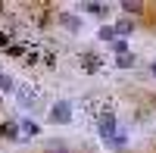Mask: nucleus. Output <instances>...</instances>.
Returning a JSON list of instances; mask_svg holds the SVG:
<instances>
[{"label": "nucleus", "instance_id": "nucleus-11", "mask_svg": "<svg viewBox=\"0 0 156 153\" xmlns=\"http://www.w3.org/2000/svg\"><path fill=\"white\" fill-rule=\"evenodd\" d=\"M97 37H100V41H106V44H112V41H115V31H112V25H103V28L97 31Z\"/></svg>", "mask_w": 156, "mask_h": 153}, {"label": "nucleus", "instance_id": "nucleus-17", "mask_svg": "<svg viewBox=\"0 0 156 153\" xmlns=\"http://www.w3.org/2000/svg\"><path fill=\"white\" fill-rule=\"evenodd\" d=\"M6 53H9V56H25V44H9Z\"/></svg>", "mask_w": 156, "mask_h": 153}, {"label": "nucleus", "instance_id": "nucleus-5", "mask_svg": "<svg viewBox=\"0 0 156 153\" xmlns=\"http://www.w3.org/2000/svg\"><path fill=\"white\" fill-rule=\"evenodd\" d=\"M59 22H62V28H69V31H81V19L72 16V12H62Z\"/></svg>", "mask_w": 156, "mask_h": 153}, {"label": "nucleus", "instance_id": "nucleus-15", "mask_svg": "<svg viewBox=\"0 0 156 153\" xmlns=\"http://www.w3.org/2000/svg\"><path fill=\"white\" fill-rule=\"evenodd\" d=\"M125 141H128V137H125L122 131H115V137H112V141H106V144H109V147H115V150H122V147H125Z\"/></svg>", "mask_w": 156, "mask_h": 153}, {"label": "nucleus", "instance_id": "nucleus-10", "mask_svg": "<svg viewBox=\"0 0 156 153\" xmlns=\"http://www.w3.org/2000/svg\"><path fill=\"white\" fill-rule=\"evenodd\" d=\"M131 66H134V56H131V53L115 56V69H131Z\"/></svg>", "mask_w": 156, "mask_h": 153}, {"label": "nucleus", "instance_id": "nucleus-18", "mask_svg": "<svg viewBox=\"0 0 156 153\" xmlns=\"http://www.w3.org/2000/svg\"><path fill=\"white\" fill-rule=\"evenodd\" d=\"M25 62L34 66V62H37V50H25Z\"/></svg>", "mask_w": 156, "mask_h": 153}, {"label": "nucleus", "instance_id": "nucleus-2", "mask_svg": "<svg viewBox=\"0 0 156 153\" xmlns=\"http://www.w3.org/2000/svg\"><path fill=\"white\" fill-rule=\"evenodd\" d=\"M97 134L103 137V141H112V137H115V116H112V112H103V116H100Z\"/></svg>", "mask_w": 156, "mask_h": 153}, {"label": "nucleus", "instance_id": "nucleus-21", "mask_svg": "<svg viewBox=\"0 0 156 153\" xmlns=\"http://www.w3.org/2000/svg\"><path fill=\"white\" fill-rule=\"evenodd\" d=\"M150 75H153V78H156V59H153V66H150Z\"/></svg>", "mask_w": 156, "mask_h": 153}, {"label": "nucleus", "instance_id": "nucleus-19", "mask_svg": "<svg viewBox=\"0 0 156 153\" xmlns=\"http://www.w3.org/2000/svg\"><path fill=\"white\" fill-rule=\"evenodd\" d=\"M0 47H3V50L9 47V37H6V31H0Z\"/></svg>", "mask_w": 156, "mask_h": 153}, {"label": "nucleus", "instance_id": "nucleus-12", "mask_svg": "<svg viewBox=\"0 0 156 153\" xmlns=\"http://www.w3.org/2000/svg\"><path fill=\"white\" fill-rule=\"evenodd\" d=\"M109 50H112L115 56H122V53H128V41H122V37H115V41L109 44Z\"/></svg>", "mask_w": 156, "mask_h": 153}, {"label": "nucleus", "instance_id": "nucleus-13", "mask_svg": "<svg viewBox=\"0 0 156 153\" xmlns=\"http://www.w3.org/2000/svg\"><path fill=\"white\" fill-rule=\"evenodd\" d=\"M19 103H22V106H31V103H34V94L28 91V87H19Z\"/></svg>", "mask_w": 156, "mask_h": 153}, {"label": "nucleus", "instance_id": "nucleus-22", "mask_svg": "<svg viewBox=\"0 0 156 153\" xmlns=\"http://www.w3.org/2000/svg\"><path fill=\"white\" fill-rule=\"evenodd\" d=\"M0 12H3V3H0Z\"/></svg>", "mask_w": 156, "mask_h": 153}, {"label": "nucleus", "instance_id": "nucleus-9", "mask_svg": "<svg viewBox=\"0 0 156 153\" xmlns=\"http://www.w3.org/2000/svg\"><path fill=\"white\" fill-rule=\"evenodd\" d=\"M122 9L128 12V16H140V12H144V3H137V0H128V3H122Z\"/></svg>", "mask_w": 156, "mask_h": 153}, {"label": "nucleus", "instance_id": "nucleus-8", "mask_svg": "<svg viewBox=\"0 0 156 153\" xmlns=\"http://www.w3.org/2000/svg\"><path fill=\"white\" fill-rule=\"evenodd\" d=\"M37 131H41V128H37V122H22V125H19V137H34Z\"/></svg>", "mask_w": 156, "mask_h": 153}, {"label": "nucleus", "instance_id": "nucleus-6", "mask_svg": "<svg viewBox=\"0 0 156 153\" xmlns=\"http://www.w3.org/2000/svg\"><path fill=\"white\" fill-rule=\"evenodd\" d=\"M112 31H115V34H119V37H122V41H125V37H128V34H131V31H134V22H131V19H122V22H119V25H115V28H112Z\"/></svg>", "mask_w": 156, "mask_h": 153}, {"label": "nucleus", "instance_id": "nucleus-7", "mask_svg": "<svg viewBox=\"0 0 156 153\" xmlns=\"http://www.w3.org/2000/svg\"><path fill=\"white\" fill-rule=\"evenodd\" d=\"M34 25H41V28H47L50 25V6H37V16H34Z\"/></svg>", "mask_w": 156, "mask_h": 153}, {"label": "nucleus", "instance_id": "nucleus-20", "mask_svg": "<svg viewBox=\"0 0 156 153\" xmlns=\"http://www.w3.org/2000/svg\"><path fill=\"white\" fill-rule=\"evenodd\" d=\"M150 109H153V112H156V97H150Z\"/></svg>", "mask_w": 156, "mask_h": 153}, {"label": "nucleus", "instance_id": "nucleus-4", "mask_svg": "<svg viewBox=\"0 0 156 153\" xmlns=\"http://www.w3.org/2000/svg\"><path fill=\"white\" fill-rule=\"evenodd\" d=\"M0 137L16 141V137H19V122H0Z\"/></svg>", "mask_w": 156, "mask_h": 153}, {"label": "nucleus", "instance_id": "nucleus-14", "mask_svg": "<svg viewBox=\"0 0 156 153\" xmlns=\"http://www.w3.org/2000/svg\"><path fill=\"white\" fill-rule=\"evenodd\" d=\"M84 12H90V16H106V6L103 3H84Z\"/></svg>", "mask_w": 156, "mask_h": 153}, {"label": "nucleus", "instance_id": "nucleus-23", "mask_svg": "<svg viewBox=\"0 0 156 153\" xmlns=\"http://www.w3.org/2000/svg\"><path fill=\"white\" fill-rule=\"evenodd\" d=\"M47 153H50V150H47Z\"/></svg>", "mask_w": 156, "mask_h": 153}, {"label": "nucleus", "instance_id": "nucleus-1", "mask_svg": "<svg viewBox=\"0 0 156 153\" xmlns=\"http://www.w3.org/2000/svg\"><path fill=\"white\" fill-rule=\"evenodd\" d=\"M50 122L53 125H69L72 122V103L69 100H56V103L50 106Z\"/></svg>", "mask_w": 156, "mask_h": 153}, {"label": "nucleus", "instance_id": "nucleus-16", "mask_svg": "<svg viewBox=\"0 0 156 153\" xmlns=\"http://www.w3.org/2000/svg\"><path fill=\"white\" fill-rule=\"evenodd\" d=\"M12 91V78L9 75H0V94H9Z\"/></svg>", "mask_w": 156, "mask_h": 153}, {"label": "nucleus", "instance_id": "nucleus-3", "mask_svg": "<svg viewBox=\"0 0 156 153\" xmlns=\"http://www.w3.org/2000/svg\"><path fill=\"white\" fill-rule=\"evenodd\" d=\"M81 72H87V75L103 72V59L97 53H81Z\"/></svg>", "mask_w": 156, "mask_h": 153}]
</instances>
